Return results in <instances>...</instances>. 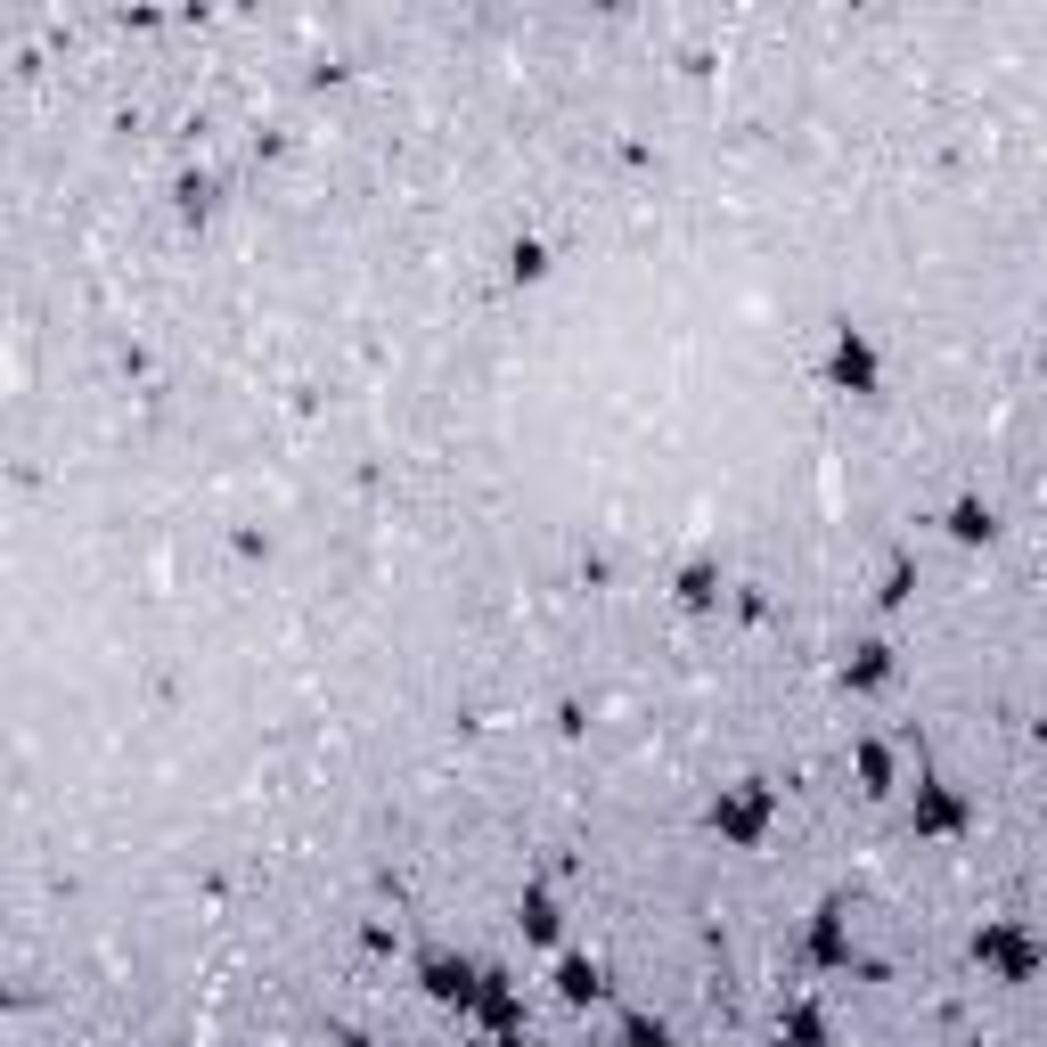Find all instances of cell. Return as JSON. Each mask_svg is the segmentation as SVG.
Instances as JSON below:
<instances>
[{
  "label": "cell",
  "instance_id": "2",
  "mask_svg": "<svg viewBox=\"0 0 1047 1047\" xmlns=\"http://www.w3.org/2000/svg\"><path fill=\"white\" fill-rule=\"evenodd\" d=\"M974 957H991L998 974H1015V982H1023V974L1039 966V941L1023 933V925H982V941H974Z\"/></svg>",
  "mask_w": 1047,
  "mask_h": 1047
},
{
  "label": "cell",
  "instance_id": "10",
  "mask_svg": "<svg viewBox=\"0 0 1047 1047\" xmlns=\"http://www.w3.org/2000/svg\"><path fill=\"white\" fill-rule=\"evenodd\" d=\"M622 1047H672V1032H663V1023H646V1015H631V1023H622Z\"/></svg>",
  "mask_w": 1047,
  "mask_h": 1047
},
{
  "label": "cell",
  "instance_id": "3",
  "mask_svg": "<svg viewBox=\"0 0 1047 1047\" xmlns=\"http://www.w3.org/2000/svg\"><path fill=\"white\" fill-rule=\"evenodd\" d=\"M835 385H851V393H875V344L860 336V328H835Z\"/></svg>",
  "mask_w": 1047,
  "mask_h": 1047
},
{
  "label": "cell",
  "instance_id": "12",
  "mask_svg": "<svg viewBox=\"0 0 1047 1047\" xmlns=\"http://www.w3.org/2000/svg\"><path fill=\"white\" fill-rule=\"evenodd\" d=\"M499 1047H524V1039H499Z\"/></svg>",
  "mask_w": 1047,
  "mask_h": 1047
},
{
  "label": "cell",
  "instance_id": "5",
  "mask_svg": "<svg viewBox=\"0 0 1047 1047\" xmlns=\"http://www.w3.org/2000/svg\"><path fill=\"white\" fill-rule=\"evenodd\" d=\"M426 991L434 998H467L475 991V966H467V957H426Z\"/></svg>",
  "mask_w": 1047,
  "mask_h": 1047
},
{
  "label": "cell",
  "instance_id": "6",
  "mask_svg": "<svg viewBox=\"0 0 1047 1047\" xmlns=\"http://www.w3.org/2000/svg\"><path fill=\"white\" fill-rule=\"evenodd\" d=\"M557 982H564V998H573V1007H581V998H598V991H605V974L590 966V957H564V966H557Z\"/></svg>",
  "mask_w": 1047,
  "mask_h": 1047
},
{
  "label": "cell",
  "instance_id": "4",
  "mask_svg": "<svg viewBox=\"0 0 1047 1047\" xmlns=\"http://www.w3.org/2000/svg\"><path fill=\"white\" fill-rule=\"evenodd\" d=\"M916 827H966V802H957V794L950 786H925V794H916Z\"/></svg>",
  "mask_w": 1047,
  "mask_h": 1047
},
{
  "label": "cell",
  "instance_id": "8",
  "mask_svg": "<svg viewBox=\"0 0 1047 1047\" xmlns=\"http://www.w3.org/2000/svg\"><path fill=\"white\" fill-rule=\"evenodd\" d=\"M524 933H532V941H557V900H549V892H524Z\"/></svg>",
  "mask_w": 1047,
  "mask_h": 1047
},
{
  "label": "cell",
  "instance_id": "1",
  "mask_svg": "<svg viewBox=\"0 0 1047 1047\" xmlns=\"http://www.w3.org/2000/svg\"><path fill=\"white\" fill-rule=\"evenodd\" d=\"M712 827L737 835V843H753V835L769 827V786H761V778H745L737 794H721V802H712Z\"/></svg>",
  "mask_w": 1047,
  "mask_h": 1047
},
{
  "label": "cell",
  "instance_id": "7",
  "mask_svg": "<svg viewBox=\"0 0 1047 1047\" xmlns=\"http://www.w3.org/2000/svg\"><path fill=\"white\" fill-rule=\"evenodd\" d=\"M950 532H957V540H991V532H998V516L982 508V499H957V508H950Z\"/></svg>",
  "mask_w": 1047,
  "mask_h": 1047
},
{
  "label": "cell",
  "instance_id": "9",
  "mask_svg": "<svg viewBox=\"0 0 1047 1047\" xmlns=\"http://www.w3.org/2000/svg\"><path fill=\"white\" fill-rule=\"evenodd\" d=\"M884 672H892V646H860V663H851V680H860V687H875Z\"/></svg>",
  "mask_w": 1047,
  "mask_h": 1047
},
{
  "label": "cell",
  "instance_id": "11",
  "mask_svg": "<svg viewBox=\"0 0 1047 1047\" xmlns=\"http://www.w3.org/2000/svg\"><path fill=\"white\" fill-rule=\"evenodd\" d=\"M680 598H687V605H712V564H687V573H680Z\"/></svg>",
  "mask_w": 1047,
  "mask_h": 1047
}]
</instances>
